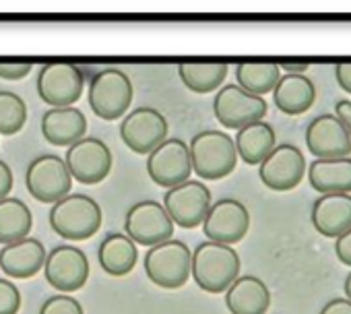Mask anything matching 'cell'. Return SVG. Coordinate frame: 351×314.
Returning a JSON list of instances; mask_svg holds the SVG:
<instances>
[{
    "label": "cell",
    "mask_w": 351,
    "mask_h": 314,
    "mask_svg": "<svg viewBox=\"0 0 351 314\" xmlns=\"http://www.w3.org/2000/svg\"><path fill=\"white\" fill-rule=\"evenodd\" d=\"M240 256L232 246L207 240L193 250L191 275L207 293L226 291L240 277Z\"/></svg>",
    "instance_id": "1"
},
{
    "label": "cell",
    "mask_w": 351,
    "mask_h": 314,
    "mask_svg": "<svg viewBox=\"0 0 351 314\" xmlns=\"http://www.w3.org/2000/svg\"><path fill=\"white\" fill-rule=\"evenodd\" d=\"M193 172L201 180H221L236 170L238 151L234 138L221 130H201L191 145Z\"/></svg>",
    "instance_id": "2"
},
{
    "label": "cell",
    "mask_w": 351,
    "mask_h": 314,
    "mask_svg": "<svg viewBox=\"0 0 351 314\" xmlns=\"http://www.w3.org/2000/svg\"><path fill=\"white\" fill-rule=\"evenodd\" d=\"M50 228L64 240H87L101 228L104 213L97 201L87 195L71 193L50 209Z\"/></svg>",
    "instance_id": "3"
},
{
    "label": "cell",
    "mask_w": 351,
    "mask_h": 314,
    "mask_svg": "<svg viewBox=\"0 0 351 314\" xmlns=\"http://www.w3.org/2000/svg\"><path fill=\"white\" fill-rule=\"evenodd\" d=\"M193 250L182 240H165L145 254V273L151 283L163 289H178L191 277Z\"/></svg>",
    "instance_id": "4"
},
{
    "label": "cell",
    "mask_w": 351,
    "mask_h": 314,
    "mask_svg": "<svg viewBox=\"0 0 351 314\" xmlns=\"http://www.w3.org/2000/svg\"><path fill=\"white\" fill-rule=\"evenodd\" d=\"M134 97L130 77L120 69H101L89 83L87 99L101 120H118L126 114Z\"/></svg>",
    "instance_id": "5"
},
{
    "label": "cell",
    "mask_w": 351,
    "mask_h": 314,
    "mask_svg": "<svg viewBox=\"0 0 351 314\" xmlns=\"http://www.w3.org/2000/svg\"><path fill=\"white\" fill-rule=\"evenodd\" d=\"M25 184L29 195L40 203H58L73 189V176L64 164L62 157L54 153L38 155L36 160L27 166Z\"/></svg>",
    "instance_id": "6"
},
{
    "label": "cell",
    "mask_w": 351,
    "mask_h": 314,
    "mask_svg": "<svg viewBox=\"0 0 351 314\" xmlns=\"http://www.w3.org/2000/svg\"><path fill=\"white\" fill-rule=\"evenodd\" d=\"M147 174L165 191L191 180L193 162L189 145L182 138L167 136L147 155Z\"/></svg>",
    "instance_id": "7"
},
{
    "label": "cell",
    "mask_w": 351,
    "mask_h": 314,
    "mask_svg": "<svg viewBox=\"0 0 351 314\" xmlns=\"http://www.w3.org/2000/svg\"><path fill=\"white\" fill-rule=\"evenodd\" d=\"M163 209L167 211L173 226L184 230L199 228L211 209V191L201 180H186L163 195Z\"/></svg>",
    "instance_id": "8"
},
{
    "label": "cell",
    "mask_w": 351,
    "mask_h": 314,
    "mask_svg": "<svg viewBox=\"0 0 351 314\" xmlns=\"http://www.w3.org/2000/svg\"><path fill=\"white\" fill-rule=\"evenodd\" d=\"M38 95L50 108H71L81 99L85 77L73 62H48L38 75Z\"/></svg>",
    "instance_id": "9"
},
{
    "label": "cell",
    "mask_w": 351,
    "mask_h": 314,
    "mask_svg": "<svg viewBox=\"0 0 351 314\" xmlns=\"http://www.w3.org/2000/svg\"><path fill=\"white\" fill-rule=\"evenodd\" d=\"M167 118L159 110L149 106L134 108L122 118L120 124V138L130 151L138 155H149L157 145L167 138Z\"/></svg>",
    "instance_id": "10"
},
{
    "label": "cell",
    "mask_w": 351,
    "mask_h": 314,
    "mask_svg": "<svg viewBox=\"0 0 351 314\" xmlns=\"http://www.w3.org/2000/svg\"><path fill=\"white\" fill-rule=\"evenodd\" d=\"M64 164L73 180L81 184H99L112 170V151L97 136H83L69 147Z\"/></svg>",
    "instance_id": "11"
},
{
    "label": "cell",
    "mask_w": 351,
    "mask_h": 314,
    "mask_svg": "<svg viewBox=\"0 0 351 314\" xmlns=\"http://www.w3.org/2000/svg\"><path fill=\"white\" fill-rule=\"evenodd\" d=\"M124 234L141 246H157L171 238L173 221L157 201L134 203L124 217Z\"/></svg>",
    "instance_id": "12"
},
{
    "label": "cell",
    "mask_w": 351,
    "mask_h": 314,
    "mask_svg": "<svg viewBox=\"0 0 351 314\" xmlns=\"http://www.w3.org/2000/svg\"><path fill=\"white\" fill-rule=\"evenodd\" d=\"M267 101L258 95H252L244 91L238 85H223L215 99H213V112L221 126L240 130L252 122H258L267 116Z\"/></svg>",
    "instance_id": "13"
},
{
    "label": "cell",
    "mask_w": 351,
    "mask_h": 314,
    "mask_svg": "<svg viewBox=\"0 0 351 314\" xmlns=\"http://www.w3.org/2000/svg\"><path fill=\"white\" fill-rule=\"evenodd\" d=\"M258 176L271 191H293L306 176V157L295 145H277L258 166Z\"/></svg>",
    "instance_id": "14"
},
{
    "label": "cell",
    "mask_w": 351,
    "mask_h": 314,
    "mask_svg": "<svg viewBox=\"0 0 351 314\" xmlns=\"http://www.w3.org/2000/svg\"><path fill=\"white\" fill-rule=\"evenodd\" d=\"M89 258L87 254L69 244H60L46 254L44 275L46 281L62 293L81 289L89 279Z\"/></svg>",
    "instance_id": "15"
},
{
    "label": "cell",
    "mask_w": 351,
    "mask_h": 314,
    "mask_svg": "<svg viewBox=\"0 0 351 314\" xmlns=\"http://www.w3.org/2000/svg\"><path fill=\"white\" fill-rule=\"evenodd\" d=\"M250 230V213L242 201L236 199H221L211 205L205 221L203 234L209 242L234 246L244 240Z\"/></svg>",
    "instance_id": "16"
},
{
    "label": "cell",
    "mask_w": 351,
    "mask_h": 314,
    "mask_svg": "<svg viewBox=\"0 0 351 314\" xmlns=\"http://www.w3.org/2000/svg\"><path fill=\"white\" fill-rule=\"evenodd\" d=\"M306 145L316 160L349 157L351 153V138L335 114H320L308 124Z\"/></svg>",
    "instance_id": "17"
},
{
    "label": "cell",
    "mask_w": 351,
    "mask_h": 314,
    "mask_svg": "<svg viewBox=\"0 0 351 314\" xmlns=\"http://www.w3.org/2000/svg\"><path fill=\"white\" fill-rule=\"evenodd\" d=\"M46 248L38 238H23L19 242L7 244L0 250V269L13 279H29L44 269Z\"/></svg>",
    "instance_id": "18"
},
{
    "label": "cell",
    "mask_w": 351,
    "mask_h": 314,
    "mask_svg": "<svg viewBox=\"0 0 351 314\" xmlns=\"http://www.w3.org/2000/svg\"><path fill=\"white\" fill-rule=\"evenodd\" d=\"M87 118L85 114L71 108H50L42 116V134L54 147H71L83 136H87Z\"/></svg>",
    "instance_id": "19"
},
{
    "label": "cell",
    "mask_w": 351,
    "mask_h": 314,
    "mask_svg": "<svg viewBox=\"0 0 351 314\" xmlns=\"http://www.w3.org/2000/svg\"><path fill=\"white\" fill-rule=\"evenodd\" d=\"M314 230L324 238H339L351 228V195H320L310 211Z\"/></svg>",
    "instance_id": "20"
},
{
    "label": "cell",
    "mask_w": 351,
    "mask_h": 314,
    "mask_svg": "<svg viewBox=\"0 0 351 314\" xmlns=\"http://www.w3.org/2000/svg\"><path fill=\"white\" fill-rule=\"evenodd\" d=\"M226 306L232 314H267L271 291L256 275H242L226 289Z\"/></svg>",
    "instance_id": "21"
},
{
    "label": "cell",
    "mask_w": 351,
    "mask_h": 314,
    "mask_svg": "<svg viewBox=\"0 0 351 314\" xmlns=\"http://www.w3.org/2000/svg\"><path fill=\"white\" fill-rule=\"evenodd\" d=\"M308 180L320 195H349L351 193V157L314 160L308 166Z\"/></svg>",
    "instance_id": "22"
},
{
    "label": "cell",
    "mask_w": 351,
    "mask_h": 314,
    "mask_svg": "<svg viewBox=\"0 0 351 314\" xmlns=\"http://www.w3.org/2000/svg\"><path fill=\"white\" fill-rule=\"evenodd\" d=\"M316 87L306 75H281L273 89L275 106L287 116H300L314 106Z\"/></svg>",
    "instance_id": "23"
},
{
    "label": "cell",
    "mask_w": 351,
    "mask_h": 314,
    "mask_svg": "<svg viewBox=\"0 0 351 314\" xmlns=\"http://www.w3.org/2000/svg\"><path fill=\"white\" fill-rule=\"evenodd\" d=\"M234 145H236L238 157H242L244 164L261 166L265 157L277 147V134L269 122L258 120L240 128L234 138Z\"/></svg>",
    "instance_id": "24"
},
{
    "label": "cell",
    "mask_w": 351,
    "mask_h": 314,
    "mask_svg": "<svg viewBox=\"0 0 351 314\" xmlns=\"http://www.w3.org/2000/svg\"><path fill=\"white\" fill-rule=\"evenodd\" d=\"M97 258L101 269L112 275V277H124L128 275L138 258V250L136 244L126 236V234H118L112 232L108 234L97 250Z\"/></svg>",
    "instance_id": "25"
},
{
    "label": "cell",
    "mask_w": 351,
    "mask_h": 314,
    "mask_svg": "<svg viewBox=\"0 0 351 314\" xmlns=\"http://www.w3.org/2000/svg\"><path fill=\"white\" fill-rule=\"evenodd\" d=\"M32 228L34 215L21 199L7 197L0 201V244L7 246L27 238Z\"/></svg>",
    "instance_id": "26"
},
{
    "label": "cell",
    "mask_w": 351,
    "mask_h": 314,
    "mask_svg": "<svg viewBox=\"0 0 351 314\" xmlns=\"http://www.w3.org/2000/svg\"><path fill=\"white\" fill-rule=\"evenodd\" d=\"M230 67L226 62H182L178 75L182 83L195 93H211L223 87Z\"/></svg>",
    "instance_id": "27"
},
{
    "label": "cell",
    "mask_w": 351,
    "mask_h": 314,
    "mask_svg": "<svg viewBox=\"0 0 351 314\" xmlns=\"http://www.w3.org/2000/svg\"><path fill=\"white\" fill-rule=\"evenodd\" d=\"M279 79L281 69L277 62H240L236 67V85L258 97L273 93Z\"/></svg>",
    "instance_id": "28"
},
{
    "label": "cell",
    "mask_w": 351,
    "mask_h": 314,
    "mask_svg": "<svg viewBox=\"0 0 351 314\" xmlns=\"http://www.w3.org/2000/svg\"><path fill=\"white\" fill-rule=\"evenodd\" d=\"M27 122V106L15 91H0V134H17Z\"/></svg>",
    "instance_id": "29"
},
{
    "label": "cell",
    "mask_w": 351,
    "mask_h": 314,
    "mask_svg": "<svg viewBox=\"0 0 351 314\" xmlns=\"http://www.w3.org/2000/svg\"><path fill=\"white\" fill-rule=\"evenodd\" d=\"M40 314H85V312L79 300H75L69 293H58L42 304Z\"/></svg>",
    "instance_id": "30"
},
{
    "label": "cell",
    "mask_w": 351,
    "mask_h": 314,
    "mask_svg": "<svg viewBox=\"0 0 351 314\" xmlns=\"http://www.w3.org/2000/svg\"><path fill=\"white\" fill-rule=\"evenodd\" d=\"M21 310V291L9 279H0V314H17Z\"/></svg>",
    "instance_id": "31"
},
{
    "label": "cell",
    "mask_w": 351,
    "mask_h": 314,
    "mask_svg": "<svg viewBox=\"0 0 351 314\" xmlns=\"http://www.w3.org/2000/svg\"><path fill=\"white\" fill-rule=\"evenodd\" d=\"M34 69L32 60H0V79L19 81L25 79Z\"/></svg>",
    "instance_id": "32"
},
{
    "label": "cell",
    "mask_w": 351,
    "mask_h": 314,
    "mask_svg": "<svg viewBox=\"0 0 351 314\" xmlns=\"http://www.w3.org/2000/svg\"><path fill=\"white\" fill-rule=\"evenodd\" d=\"M335 254L343 265L351 267V228L335 238Z\"/></svg>",
    "instance_id": "33"
},
{
    "label": "cell",
    "mask_w": 351,
    "mask_h": 314,
    "mask_svg": "<svg viewBox=\"0 0 351 314\" xmlns=\"http://www.w3.org/2000/svg\"><path fill=\"white\" fill-rule=\"evenodd\" d=\"M11 191H13V170L9 168L7 162L0 160V201L7 199Z\"/></svg>",
    "instance_id": "34"
},
{
    "label": "cell",
    "mask_w": 351,
    "mask_h": 314,
    "mask_svg": "<svg viewBox=\"0 0 351 314\" xmlns=\"http://www.w3.org/2000/svg\"><path fill=\"white\" fill-rule=\"evenodd\" d=\"M318 314H351V302L347 298H335L326 302Z\"/></svg>",
    "instance_id": "35"
},
{
    "label": "cell",
    "mask_w": 351,
    "mask_h": 314,
    "mask_svg": "<svg viewBox=\"0 0 351 314\" xmlns=\"http://www.w3.org/2000/svg\"><path fill=\"white\" fill-rule=\"evenodd\" d=\"M335 116L341 120V124L345 126L349 138H351V101L349 99H339L335 106Z\"/></svg>",
    "instance_id": "36"
},
{
    "label": "cell",
    "mask_w": 351,
    "mask_h": 314,
    "mask_svg": "<svg viewBox=\"0 0 351 314\" xmlns=\"http://www.w3.org/2000/svg\"><path fill=\"white\" fill-rule=\"evenodd\" d=\"M335 77H337L339 87L351 95V62H341V64H337V67H335Z\"/></svg>",
    "instance_id": "37"
},
{
    "label": "cell",
    "mask_w": 351,
    "mask_h": 314,
    "mask_svg": "<svg viewBox=\"0 0 351 314\" xmlns=\"http://www.w3.org/2000/svg\"><path fill=\"white\" fill-rule=\"evenodd\" d=\"M279 69H285L289 75H304L308 64L306 62H283V64H279Z\"/></svg>",
    "instance_id": "38"
},
{
    "label": "cell",
    "mask_w": 351,
    "mask_h": 314,
    "mask_svg": "<svg viewBox=\"0 0 351 314\" xmlns=\"http://www.w3.org/2000/svg\"><path fill=\"white\" fill-rule=\"evenodd\" d=\"M343 289H345V295H347V300L351 302V273L345 277V283H343Z\"/></svg>",
    "instance_id": "39"
}]
</instances>
